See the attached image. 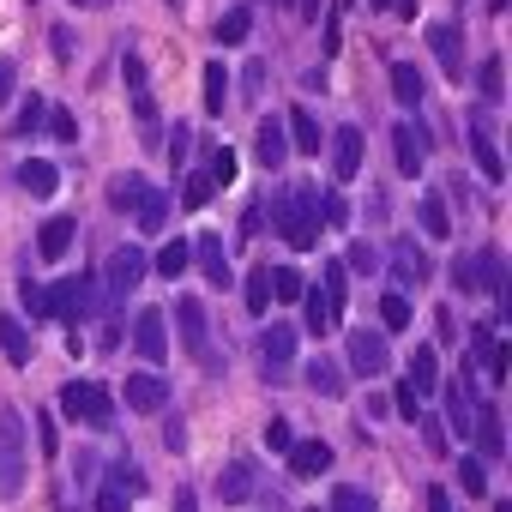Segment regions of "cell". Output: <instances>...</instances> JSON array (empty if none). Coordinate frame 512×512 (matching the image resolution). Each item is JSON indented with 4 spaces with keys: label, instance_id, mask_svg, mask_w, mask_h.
<instances>
[{
    "label": "cell",
    "instance_id": "32",
    "mask_svg": "<svg viewBox=\"0 0 512 512\" xmlns=\"http://www.w3.org/2000/svg\"><path fill=\"white\" fill-rule=\"evenodd\" d=\"M308 386H314L320 398H344V368H338L332 356H314V362H308Z\"/></svg>",
    "mask_w": 512,
    "mask_h": 512
},
{
    "label": "cell",
    "instance_id": "4",
    "mask_svg": "<svg viewBox=\"0 0 512 512\" xmlns=\"http://www.w3.org/2000/svg\"><path fill=\"white\" fill-rule=\"evenodd\" d=\"M43 302H49V320H67L79 332L97 314V278H61L55 290H43Z\"/></svg>",
    "mask_w": 512,
    "mask_h": 512
},
{
    "label": "cell",
    "instance_id": "51",
    "mask_svg": "<svg viewBox=\"0 0 512 512\" xmlns=\"http://www.w3.org/2000/svg\"><path fill=\"white\" fill-rule=\"evenodd\" d=\"M43 121H49V133H55L61 145H73V139H79V121H73L67 109H55V115H43Z\"/></svg>",
    "mask_w": 512,
    "mask_h": 512
},
{
    "label": "cell",
    "instance_id": "17",
    "mask_svg": "<svg viewBox=\"0 0 512 512\" xmlns=\"http://www.w3.org/2000/svg\"><path fill=\"white\" fill-rule=\"evenodd\" d=\"M0 356H7L13 368H31V356H37V344H31L19 314H0Z\"/></svg>",
    "mask_w": 512,
    "mask_h": 512
},
{
    "label": "cell",
    "instance_id": "38",
    "mask_svg": "<svg viewBox=\"0 0 512 512\" xmlns=\"http://www.w3.org/2000/svg\"><path fill=\"white\" fill-rule=\"evenodd\" d=\"M272 308V266L247 272V314H266Z\"/></svg>",
    "mask_w": 512,
    "mask_h": 512
},
{
    "label": "cell",
    "instance_id": "20",
    "mask_svg": "<svg viewBox=\"0 0 512 512\" xmlns=\"http://www.w3.org/2000/svg\"><path fill=\"white\" fill-rule=\"evenodd\" d=\"M253 151H260V163H266V169H278V163L290 157V133H284V121H278V115H266V121H260V133H253Z\"/></svg>",
    "mask_w": 512,
    "mask_h": 512
},
{
    "label": "cell",
    "instance_id": "50",
    "mask_svg": "<svg viewBox=\"0 0 512 512\" xmlns=\"http://www.w3.org/2000/svg\"><path fill=\"white\" fill-rule=\"evenodd\" d=\"M19 302H25V314H31V320H49V302H43V284H31V278H25V284H19Z\"/></svg>",
    "mask_w": 512,
    "mask_h": 512
},
{
    "label": "cell",
    "instance_id": "49",
    "mask_svg": "<svg viewBox=\"0 0 512 512\" xmlns=\"http://www.w3.org/2000/svg\"><path fill=\"white\" fill-rule=\"evenodd\" d=\"M43 115H49V103H43V97H31V103L19 109V121H13V133H37V127H43Z\"/></svg>",
    "mask_w": 512,
    "mask_h": 512
},
{
    "label": "cell",
    "instance_id": "27",
    "mask_svg": "<svg viewBox=\"0 0 512 512\" xmlns=\"http://www.w3.org/2000/svg\"><path fill=\"white\" fill-rule=\"evenodd\" d=\"M19 187H25V193H37V199H49V193L61 187V169H55V163H43V157H31V163H19Z\"/></svg>",
    "mask_w": 512,
    "mask_h": 512
},
{
    "label": "cell",
    "instance_id": "14",
    "mask_svg": "<svg viewBox=\"0 0 512 512\" xmlns=\"http://www.w3.org/2000/svg\"><path fill=\"white\" fill-rule=\"evenodd\" d=\"M428 49L446 67V79H464V37H458V25H428Z\"/></svg>",
    "mask_w": 512,
    "mask_h": 512
},
{
    "label": "cell",
    "instance_id": "52",
    "mask_svg": "<svg viewBox=\"0 0 512 512\" xmlns=\"http://www.w3.org/2000/svg\"><path fill=\"white\" fill-rule=\"evenodd\" d=\"M266 446H272V452H290V422H284V416L266 422Z\"/></svg>",
    "mask_w": 512,
    "mask_h": 512
},
{
    "label": "cell",
    "instance_id": "11",
    "mask_svg": "<svg viewBox=\"0 0 512 512\" xmlns=\"http://www.w3.org/2000/svg\"><path fill=\"white\" fill-rule=\"evenodd\" d=\"M392 151H398V175H422V163H428V133H422L416 121H398V127H392Z\"/></svg>",
    "mask_w": 512,
    "mask_h": 512
},
{
    "label": "cell",
    "instance_id": "19",
    "mask_svg": "<svg viewBox=\"0 0 512 512\" xmlns=\"http://www.w3.org/2000/svg\"><path fill=\"white\" fill-rule=\"evenodd\" d=\"M470 434H476V446H482V458H500V452H506V434H500V410H494L488 398H476V416H470Z\"/></svg>",
    "mask_w": 512,
    "mask_h": 512
},
{
    "label": "cell",
    "instance_id": "45",
    "mask_svg": "<svg viewBox=\"0 0 512 512\" xmlns=\"http://www.w3.org/2000/svg\"><path fill=\"white\" fill-rule=\"evenodd\" d=\"M302 290H308V284H302V272H290V266H278V272H272V296H278V302H302Z\"/></svg>",
    "mask_w": 512,
    "mask_h": 512
},
{
    "label": "cell",
    "instance_id": "31",
    "mask_svg": "<svg viewBox=\"0 0 512 512\" xmlns=\"http://www.w3.org/2000/svg\"><path fill=\"white\" fill-rule=\"evenodd\" d=\"M133 223H139L145 235H157V229L169 223V193H157V187H145V199L133 205Z\"/></svg>",
    "mask_w": 512,
    "mask_h": 512
},
{
    "label": "cell",
    "instance_id": "57",
    "mask_svg": "<svg viewBox=\"0 0 512 512\" xmlns=\"http://www.w3.org/2000/svg\"><path fill=\"white\" fill-rule=\"evenodd\" d=\"M187 145H193V133H187V127H175V139H169V157L181 163V157H187Z\"/></svg>",
    "mask_w": 512,
    "mask_h": 512
},
{
    "label": "cell",
    "instance_id": "54",
    "mask_svg": "<svg viewBox=\"0 0 512 512\" xmlns=\"http://www.w3.org/2000/svg\"><path fill=\"white\" fill-rule=\"evenodd\" d=\"M392 398H398V416H410V422H416V416H422V398H416V392H410V386H398V392H392Z\"/></svg>",
    "mask_w": 512,
    "mask_h": 512
},
{
    "label": "cell",
    "instance_id": "7",
    "mask_svg": "<svg viewBox=\"0 0 512 512\" xmlns=\"http://www.w3.org/2000/svg\"><path fill=\"white\" fill-rule=\"evenodd\" d=\"M145 272H151L145 247H115V253H109V278H103V296H109V302H127V296L145 284Z\"/></svg>",
    "mask_w": 512,
    "mask_h": 512
},
{
    "label": "cell",
    "instance_id": "61",
    "mask_svg": "<svg viewBox=\"0 0 512 512\" xmlns=\"http://www.w3.org/2000/svg\"><path fill=\"white\" fill-rule=\"evenodd\" d=\"M296 7H302V19H320V0H296Z\"/></svg>",
    "mask_w": 512,
    "mask_h": 512
},
{
    "label": "cell",
    "instance_id": "1",
    "mask_svg": "<svg viewBox=\"0 0 512 512\" xmlns=\"http://www.w3.org/2000/svg\"><path fill=\"white\" fill-rule=\"evenodd\" d=\"M272 229H278L296 253H308V247L320 241V199H314L308 187H284V193L272 199Z\"/></svg>",
    "mask_w": 512,
    "mask_h": 512
},
{
    "label": "cell",
    "instance_id": "30",
    "mask_svg": "<svg viewBox=\"0 0 512 512\" xmlns=\"http://www.w3.org/2000/svg\"><path fill=\"white\" fill-rule=\"evenodd\" d=\"M284 133H290V145L296 151H320V121H314V109H290V121H284Z\"/></svg>",
    "mask_w": 512,
    "mask_h": 512
},
{
    "label": "cell",
    "instance_id": "36",
    "mask_svg": "<svg viewBox=\"0 0 512 512\" xmlns=\"http://www.w3.org/2000/svg\"><path fill=\"white\" fill-rule=\"evenodd\" d=\"M380 326H386V332H404V326H410V296H404V290H386V296H380Z\"/></svg>",
    "mask_w": 512,
    "mask_h": 512
},
{
    "label": "cell",
    "instance_id": "35",
    "mask_svg": "<svg viewBox=\"0 0 512 512\" xmlns=\"http://www.w3.org/2000/svg\"><path fill=\"white\" fill-rule=\"evenodd\" d=\"M247 31H253V13H247V7H235V13H223V19H217V43H223V49L247 43Z\"/></svg>",
    "mask_w": 512,
    "mask_h": 512
},
{
    "label": "cell",
    "instance_id": "16",
    "mask_svg": "<svg viewBox=\"0 0 512 512\" xmlns=\"http://www.w3.org/2000/svg\"><path fill=\"white\" fill-rule=\"evenodd\" d=\"M260 362H266V374H284L290 362H296V326H266V338H260Z\"/></svg>",
    "mask_w": 512,
    "mask_h": 512
},
{
    "label": "cell",
    "instance_id": "43",
    "mask_svg": "<svg viewBox=\"0 0 512 512\" xmlns=\"http://www.w3.org/2000/svg\"><path fill=\"white\" fill-rule=\"evenodd\" d=\"M344 272H362V278H368V272H380V253H374L368 241H350V253H344Z\"/></svg>",
    "mask_w": 512,
    "mask_h": 512
},
{
    "label": "cell",
    "instance_id": "3",
    "mask_svg": "<svg viewBox=\"0 0 512 512\" xmlns=\"http://www.w3.org/2000/svg\"><path fill=\"white\" fill-rule=\"evenodd\" d=\"M344 278H350V272L332 260L326 278H320V290H302V296H308V332H314V338L338 332V320H344Z\"/></svg>",
    "mask_w": 512,
    "mask_h": 512
},
{
    "label": "cell",
    "instance_id": "47",
    "mask_svg": "<svg viewBox=\"0 0 512 512\" xmlns=\"http://www.w3.org/2000/svg\"><path fill=\"white\" fill-rule=\"evenodd\" d=\"M211 193H217V187H211V175L199 169V175H187V187H181V205H187V211H199Z\"/></svg>",
    "mask_w": 512,
    "mask_h": 512
},
{
    "label": "cell",
    "instance_id": "37",
    "mask_svg": "<svg viewBox=\"0 0 512 512\" xmlns=\"http://www.w3.org/2000/svg\"><path fill=\"white\" fill-rule=\"evenodd\" d=\"M332 512H380V506H374V494H368V488L338 482V488H332Z\"/></svg>",
    "mask_w": 512,
    "mask_h": 512
},
{
    "label": "cell",
    "instance_id": "62",
    "mask_svg": "<svg viewBox=\"0 0 512 512\" xmlns=\"http://www.w3.org/2000/svg\"><path fill=\"white\" fill-rule=\"evenodd\" d=\"M488 13H506V0H488Z\"/></svg>",
    "mask_w": 512,
    "mask_h": 512
},
{
    "label": "cell",
    "instance_id": "53",
    "mask_svg": "<svg viewBox=\"0 0 512 512\" xmlns=\"http://www.w3.org/2000/svg\"><path fill=\"white\" fill-rule=\"evenodd\" d=\"M416 422H422V440H428V452L440 458V452H446V428H440L434 416H416Z\"/></svg>",
    "mask_w": 512,
    "mask_h": 512
},
{
    "label": "cell",
    "instance_id": "41",
    "mask_svg": "<svg viewBox=\"0 0 512 512\" xmlns=\"http://www.w3.org/2000/svg\"><path fill=\"white\" fill-rule=\"evenodd\" d=\"M476 85H482L488 103H500V91H506V67H500V55H488V61L476 67Z\"/></svg>",
    "mask_w": 512,
    "mask_h": 512
},
{
    "label": "cell",
    "instance_id": "55",
    "mask_svg": "<svg viewBox=\"0 0 512 512\" xmlns=\"http://www.w3.org/2000/svg\"><path fill=\"white\" fill-rule=\"evenodd\" d=\"M37 440H43V446H37L43 458H55V452H61V446H55V422H49V416H37Z\"/></svg>",
    "mask_w": 512,
    "mask_h": 512
},
{
    "label": "cell",
    "instance_id": "39",
    "mask_svg": "<svg viewBox=\"0 0 512 512\" xmlns=\"http://www.w3.org/2000/svg\"><path fill=\"white\" fill-rule=\"evenodd\" d=\"M151 266H157L163 278H181V272L193 266V247H187V241H169V247L157 253V260H151Z\"/></svg>",
    "mask_w": 512,
    "mask_h": 512
},
{
    "label": "cell",
    "instance_id": "48",
    "mask_svg": "<svg viewBox=\"0 0 512 512\" xmlns=\"http://www.w3.org/2000/svg\"><path fill=\"white\" fill-rule=\"evenodd\" d=\"M127 500H133V494H127V488H121L115 476H109V482L97 488V512H127Z\"/></svg>",
    "mask_w": 512,
    "mask_h": 512
},
{
    "label": "cell",
    "instance_id": "34",
    "mask_svg": "<svg viewBox=\"0 0 512 512\" xmlns=\"http://www.w3.org/2000/svg\"><path fill=\"white\" fill-rule=\"evenodd\" d=\"M145 187H151L145 175H115V181H109V205H115V211H133V205L145 199Z\"/></svg>",
    "mask_w": 512,
    "mask_h": 512
},
{
    "label": "cell",
    "instance_id": "29",
    "mask_svg": "<svg viewBox=\"0 0 512 512\" xmlns=\"http://www.w3.org/2000/svg\"><path fill=\"white\" fill-rule=\"evenodd\" d=\"M404 386H410L416 398H434V386H440V362H434V350H416V356H410Z\"/></svg>",
    "mask_w": 512,
    "mask_h": 512
},
{
    "label": "cell",
    "instance_id": "26",
    "mask_svg": "<svg viewBox=\"0 0 512 512\" xmlns=\"http://www.w3.org/2000/svg\"><path fill=\"white\" fill-rule=\"evenodd\" d=\"M446 416H452V428H458V434H470V416H476V386H470L464 374L446 386Z\"/></svg>",
    "mask_w": 512,
    "mask_h": 512
},
{
    "label": "cell",
    "instance_id": "13",
    "mask_svg": "<svg viewBox=\"0 0 512 512\" xmlns=\"http://www.w3.org/2000/svg\"><path fill=\"white\" fill-rule=\"evenodd\" d=\"M133 350H139L145 362H163V356H169V326H163L157 308H145V314L133 320Z\"/></svg>",
    "mask_w": 512,
    "mask_h": 512
},
{
    "label": "cell",
    "instance_id": "28",
    "mask_svg": "<svg viewBox=\"0 0 512 512\" xmlns=\"http://www.w3.org/2000/svg\"><path fill=\"white\" fill-rule=\"evenodd\" d=\"M416 217H422V235H428V241H446V235H452V217H446V199H440V193H422V199H416Z\"/></svg>",
    "mask_w": 512,
    "mask_h": 512
},
{
    "label": "cell",
    "instance_id": "23",
    "mask_svg": "<svg viewBox=\"0 0 512 512\" xmlns=\"http://www.w3.org/2000/svg\"><path fill=\"white\" fill-rule=\"evenodd\" d=\"M392 272H398V284H428L434 266H428V253H422L416 241H398V247H392Z\"/></svg>",
    "mask_w": 512,
    "mask_h": 512
},
{
    "label": "cell",
    "instance_id": "8",
    "mask_svg": "<svg viewBox=\"0 0 512 512\" xmlns=\"http://www.w3.org/2000/svg\"><path fill=\"white\" fill-rule=\"evenodd\" d=\"M175 326H181V350H187L199 368H217V356H211V326H205V308H199V302H175Z\"/></svg>",
    "mask_w": 512,
    "mask_h": 512
},
{
    "label": "cell",
    "instance_id": "58",
    "mask_svg": "<svg viewBox=\"0 0 512 512\" xmlns=\"http://www.w3.org/2000/svg\"><path fill=\"white\" fill-rule=\"evenodd\" d=\"M55 55H61V61H73V31H67V25L55 31Z\"/></svg>",
    "mask_w": 512,
    "mask_h": 512
},
{
    "label": "cell",
    "instance_id": "44",
    "mask_svg": "<svg viewBox=\"0 0 512 512\" xmlns=\"http://www.w3.org/2000/svg\"><path fill=\"white\" fill-rule=\"evenodd\" d=\"M320 223L326 229H344L350 223V199L344 193H320Z\"/></svg>",
    "mask_w": 512,
    "mask_h": 512
},
{
    "label": "cell",
    "instance_id": "46",
    "mask_svg": "<svg viewBox=\"0 0 512 512\" xmlns=\"http://www.w3.org/2000/svg\"><path fill=\"white\" fill-rule=\"evenodd\" d=\"M458 482H464V494H488V464L482 458H458Z\"/></svg>",
    "mask_w": 512,
    "mask_h": 512
},
{
    "label": "cell",
    "instance_id": "59",
    "mask_svg": "<svg viewBox=\"0 0 512 512\" xmlns=\"http://www.w3.org/2000/svg\"><path fill=\"white\" fill-rule=\"evenodd\" d=\"M428 512H452V494L446 488H428Z\"/></svg>",
    "mask_w": 512,
    "mask_h": 512
},
{
    "label": "cell",
    "instance_id": "42",
    "mask_svg": "<svg viewBox=\"0 0 512 512\" xmlns=\"http://www.w3.org/2000/svg\"><path fill=\"white\" fill-rule=\"evenodd\" d=\"M205 175H211V187H229V181H235V151H229V145L205 151Z\"/></svg>",
    "mask_w": 512,
    "mask_h": 512
},
{
    "label": "cell",
    "instance_id": "25",
    "mask_svg": "<svg viewBox=\"0 0 512 512\" xmlns=\"http://www.w3.org/2000/svg\"><path fill=\"white\" fill-rule=\"evenodd\" d=\"M73 235H79L73 217H49V223L37 229V253H43V260H61V253L73 247Z\"/></svg>",
    "mask_w": 512,
    "mask_h": 512
},
{
    "label": "cell",
    "instance_id": "63",
    "mask_svg": "<svg viewBox=\"0 0 512 512\" xmlns=\"http://www.w3.org/2000/svg\"><path fill=\"white\" fill-rule=\"evenodd\" d=\"M374 7H392V0H374Z\"/></svg>",
    "mask_w": 512,
    "mask_h": 512
},
{
    "label": "cell",
    "instance_id": "15",
    "mask_svg": "<svg viewBox=\"0 0 512 512\" xmlns=\"http://www.w3.org/2000/svg\"><path fill=\"white\" fill-rule=\"evenodd\" d=\"M332 175L338 181H356L362 175V127H338L332 133Z\"/></svg>",
    "mask_w": 512,
    "mask_h": 512
},
{
    "label": "cell",
    "instance_id": "5",
    "mask_svg": "<svg viewBox=\"0 0 512 512\" xmlns=\"http://www.w3.org/2000/svg\"><path fill=\"white\" fill-rule=\"evenodd\" d=\"M452 284L464 290V296H506V260H500V247H482L476 260H458L452 266Z\"/></svg>",
    "mask_w": 512,
    "mask_h": 512
},
{
    "label": "cell",
    "instance_id": "2",
    "mask_svg": "<svg viewBox=\"0 0 512 512\" xmlns=\"http://www.w3.org/2000/svg\"><path fill=\"white\" fill-rule=\"evenodd\" d=\"M61 416L67 422H85V428H109L115 422V398L97 380H67L61 386Z\"/></svg>",
    "mask_w": 512,
    "mask_h": 512
},
{
    "label": "cell",
    "instance_id": "22",
    "mask_svg": "<svg viewBox=\"0 0 512 512\" xmlns=\"http://www.w3.org/2000/svg\"><path fill=\"white\" fill-rule=\"evenodd\" d=\"M290 470L296 476H326L332 470V446L326 440H290Z\"/></svg>",
    "mask_w": 512,
    "mask_h": 512
},
{
    "label": "cell",
    "instance_id": "10",
    "mask_svg": "<svg viewBox=\"0 0 512 512\" xmlns=\"http://www.w3.org/2000/svg\"><path fill=\"white\" fill-rule=\"evenodd\" d=\"M217 494H223L229 506L253 500V494H260V464H253V458H229V464L217 470Z\"/></svg>",
    "mask_w": 512,
    "mask_h": 512
},
{
    "label": "cell",
    "instance_id": "9",
    "mask_svg": "<svg viewBox=\"0 0 512 512\" xmlns=\"http://www.w3.org/2000/svg\"><path fill=\"white\" fill-rule=\"evenodd\" d=\"M350 368H356L362 380H374V374H386V368H392V350H386V332H350Z\"/></svg>",
    "mask_w": 512,
    "mask_h": 512
},
{
    "label": "cell",
    "instance_id": "6",
    "mask_svg": "<svg viewBox=\"0 0 512 512\" xmlns=\"http://www.w3.org/2000/svg\"><path fill=\"white\" fill-rule=\"evenodd\" d=\"M19 488H25V428L0 404V494H19Z\"/></svg>",
    "mask_w": 512,
    "mask_h": 512
},
{
    "label": "cell",
    "instance_id": "60",
    "mask_svg": "<svg viewBox=\"0 0 512 512\" xmlns=\"http://www.w3.org/2000/svg\"><path fill=\"white\" fill-rule=\"evenodd\" d=\"M175 512H199V494L193 488H175Z\"/></svg>",
    "mask_w": 512,
    "mask_h": 512
},
{
    "label": "cell",
    "instance_id": "33",
    "mask_svg": "<svg viewBox=\"0 0 512 512\" xmlns=\"http://www.w3.org/2000/svg\"><path fill=\"white\" fill-rule=\"evenodd\" d=\"M422 91H428V85H422V73H416L410 61H398V67H392V97H398L404 109H422Z\"/></svg>",
    "mask_w": 512,
    "mask_h": 512
},
{
    "label": "cell",
    "instance_id": "12",
    "mask_svg": "<svg viewBox=\"0 0 512 512\" xmlns=\"http://www.w3.org/2000/svg\"><path fill=\"white\" fill-rule=\"evenodd\" d=\"M470 157L482 169V181H506V163L494 151V133H488V115H470Z\"/></svg>",
    "mask_w": 512,
    "mask_h": 512
},
{
    "label": "cell",
    "instance_id": "56",
    "mask_svg": "<svg viewBox=\"0 0 512 512\" xmlns=\"http://www.w3.org/2000/svg\"><path fill=\"white\" fill-rule=\"evenodd\" d=\"M13 85H19V67H13L7 55H0V103H7V97H13Z\"/></svg>",
    "mask_w": 512,
    "mask_h": 512
},
{
    "label": "cell",
    "instance_id": "64",
    "mask_svg": "<svg viewBox=\"0 0 512 512\" xmlns=\"http://www.w3.org/2000/svg\"><path fill=\"white\" fill-rule=\"evenodd\" d=\"M169 7H175V0H169Z\"/></svg>",
    "mask_w": 512,
    "mask_h": 512
},
{
    "label": "cell",
    "instance_id": "40",
    "mask_svg": "<svg viewBox=\"0 0 512 512\" xmlns=\"http://www.w3.org/2000/svg\"><path fill=\"white\" fill-rule=\"evenodd\" d=\"M223 103H229V73H223V61H211L205 67V109L223 115Z\"/></svg>",
    "mask_w": 512,
    "mask_h": 512
},
{
    "label": "cell",
    "instance_id": "24",
    "mask_svg": "<svg viewBox=\"0 0 512 512\" xmlns=\"http://www.w3.org/2000/svg\"><path fill=\"white\" fill-rule=\"evenodd\" d=\"M470 344H476V362H482V374L500 386V380H506V344H500L488 326H476V332H470Z\"/></svg>",
    "mask_w": 512,
    "mask_h": 512
},
{
    "label": "cell",
    "instance_id": "18",
    "mask_svg": "<svg viewBox=\"0 0 512 512\" xmlns=\"http://www.w3.org/2000/svg\"><path fill=\"white\" fill-rule=\"evenodd\" d=\"M187 247H193V266L223 290V284H229V253H223V235H199V241H187Z\"/></svg>",
    "mask_w": 512,
    "mask_h": 512
},
{
    "label": "cell",
    "instance_id": "21",
    "mask_svg": "<svg viewBox=\"0 0 512 512\" xmlns=\"http://www.w3.org/2000/svg\"><path fill=\"white\" fill-rule=\"evenodd\" d=\"M163 398H169V386H163L157 374H133V380H127V410L157 416V410H163Z\"/></svg>",
    "mask_w": 512,
    "mask_h": 512
}]
</instances>
